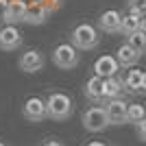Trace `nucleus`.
<instances>
[{"label": "nucleus", "instance_id": "6", "mask_svg": "<svg viewBox=\"0 0 146 146\" xmlns=\"http://www.w3.org/2000/svg\"><path fill=\"white\" fill-rule=\"evenodd\" d=\"M22 48V33L15 24H7L0 29V50H18Z\"/></svg>", "mask_w": 146, "mask_h": 146}, {"label": "nucleus", "instance_id": "26", "mask_svg": "<svg viewBox=\"0 0 146 146\" xmlns=\"http://www.w3.org/2000/svg\"><path fill=\"white\" fill-rule=\"evenodd\" d=\"M140 18H142V31H146V11H144V13H142Z\"/></svg>", "mask_w": 146, "mask_h": 146}, {"label": "nucleus", "instance_id": "8", "mask_svg": "<svg viewBox=\"0 0 146 146\" xmlns=\"http://www.w3.org/2000/svg\"><path fill=\"white\" fill-rule=\"evenodd\" d=\"M118 70H120V63L113 55H103L94 61V74L100 76V79H109V76H116Z\"/></svg>", "mask_w": 146, "mask_h": 146}, {"label": "nucleus", "instance_id": "20", "mask_svg": "<svg viewBox=\"0 0 146 146\" xmlns=\"http://www.w3.org/2000/svg\"><path fill=\"white\" fill-rule=\"evenodd\" d=\"M127 9L131 13H144L146 11V0H127Z\"/></svg>", "mask_w": 146, "mask_h": 146}, {"label": "nucleus", "instance_id": "27", "mask_svg": "<svg viewBox=\"0 0 146 146\" xmlns=\"http://www.w3.org/2000/svg\"><path fill=\"white\" fill-rule=\"evenodd\" d=\"M87 146H105V144H103V142H90Z\"/></svg>", "mask_w": 146, "mask_h": 146}, {"label": "nucleus", "instance_id": "5", "mask_svg": "<svg viewBox=\"0 0 146 146\" xmlns=\"http://www.w3.org/2000/svg\"><path fill=\"white\" fill-rule=\"evenodd\" d=\"M22 116H24L29 122H42L44 118L48 116L46 100H42L39 96H31V98H26L24 107H22Z\"/></svg>", "mask_w": 146, "mask_h": 146}, {"label": "nucleus", "instance_id": "18", "mask_svg": "<svg viewBox=\"0 0 146 146\" xmlns=\"http://www.w3.org/2000/svg\"><path fill=\"white\" fill-rule=\"evenodd\" d=\"M127 42L131 44V46H133L135 50H137V52H140V55H144L146 52V31H135L133 35H129L127 37Z\"/></svg>", "mask_w": 146, "mask_h": 146}, {"label": "nucleus", "instance_id": "3", "mask_svg": "<svg viewBox=\"0 0 146 146\" xmlns=\"http://www.w3.org/2000/svg\"><path fill=\"white\" fill-rule=\"evenodd\" d=\"M81 61L79 48H74L72 44H59L55 50H52V63H55L59 70H74Z\"/></svg>", "mask_w": 146, "mask_h": 146}, {"label": "nucleus", "instance_id": "15", "mask_svg": "<svg viewBox=\"0 0 146 146\" xmlns=\"http://www.w3.org/2000/svg\"><path fill=\"white\" fill-rule=\"evenodd\" d=\"M122 90H124V83L122 79L116 76H109V79H105L103 83V92H105V100H111V98H120L122 96Z\"/></svg>", "mask_w": 146, "mask_h": 146}, {"label": "nucleus", "instance_id": "12", "mask_svg": "<svg viewBox=\"0 0 146 146\" xmlns=\"http://www.w3.org/2000/svg\"><path fill=\"white\" fill-rule=\"evenodd\" d=\"M103 83L105 79H100V76H92V79L85 81V87H83V94H85L87 100H92V103H96V105H103L107 103L105 100V92H103Z\"/></svg>", "mask_w": 146, "mask_h": 146}, {"label": "nucleus", "instance_id": "25", "mask_svg": "<svg viewBox=\"0 0 146 146\" xmlns=\"http://www.w3.org/2000/svg\"><path fill=\"white\" fill-rule=\"evenodd\" d=\"M42 146H63L61 142H57V140H48L46 144H42Z\"/></svg>", "mask_w": 146, "mask_h": 146}, {"label": "nucleus", "instance_id": "4", "mask_svg": "<svg viewBox=\"0 0 146 146\" xmlns=\"http://www.w3.org/2000/svg\"><path fill=\"white\" fill-rule=\"evenodd\" d=\"M109 127V118H107V111L100 105H94L90 109L83 111V129L90 131V133H100Z\"/></svg>", "mask_w": 146, "mask_h": 146}, {"label": "nucleus", "instance_id": "1", "mask_svg": "<svg viewBox=\"0 0 146 146\" xmlns=\"http://www.w3.org/2000/svg\"><path fill=\"white\" fill-rule=\"evenodd\" d=\"M70 39H72V46L79 50H94L98 48V44H100V35H98V29L96 26L87 24H76L70 33Z\"/></svg>", "mask_w": 146, "mask_h": 146}, {"label": "nucleus", "instance_id": "14", "mask_svg": "<svg viewBox=\"0 0 146 146\" xmlns=\"http://www.w3.org/2000/svg\"><path fill=\"white\" fill-rule=\"evenodd\" d=\"M26 15V2L24 0H9V7H7V24H20L24 22Z\"/></svg>", "mask_w": 146, "mask_h": 146}, {"label": "nucleus", "instance_id": "22", "mask_svg": "<svg viewBox=\"0 0 146 146\" xmlns=\"http://www.w3.org/2000/svg\"><path fill=\"white\" fill-rule=\"evenodd\" d=\"M39 2H42V5L46 7V9H48L50 13H52V11H57V9H59V7L63 5V0H39Z\"/></svg>", "mask_w": 146, "mask_h": 146}, {"label": "nucleus", "instance_id": "17", "mask_svg": "<svg viewBox=\"0 0 146 146\" xmlns=\"http://www.w3.org/2000/svg\"><path fill=\"white\" fill-rule=\"evenodd\" d=\"M142 70H129L127 72V76L122 79V83H124V90H129V92H133V94H137L140 92V85H142Z\"/></svg>", "mask_w": 146, "mask_h": 146}, {"label": "nucleus", "instance_id": "13", "mask_svg": "<svg viewBox=\"0 0 146 146\" xmlns=\"http://www.w3.org/2000/svg\"><path fill=\"white\" fill-rule=\"evenodd\" d=\"M140 52L131 46L129 42H124L120 46V48L116 50V59H118V63H120V68H133L137 61H140Z\"/></svg>", "mask_w": 146, "mask_h": 146}, {"label": "nucleus", "instance_id": "24", "mask_svg": "<svg viewBox=\"0 0 146 146\" xmlns=\"http://www.w3.org/2000/svg\"><path fill=\"white\" fill-rule=\"evenodd\" d=\"M140 94H146V72L142 74V85H140Z\"/></svg>", "mask_w": 146, "mask_h": 146}, {"label": "nucleus", "instance_id": "11", "mask_svg": "<svg viewBox=\"0 0 146 146\" xmlns=\"http://www.w3.org/2000/svg\"><path fill=\"white\" fill-rule=\"evenodd\" d=\"M50 11L39 2V0H33L31 5H26V15H24V24H31V26H39L48 20Z\"/></svg>", "mask_w": 146, "mask_h": 146}, {"label": "nucleus", "instance_id": "19", "mask_svg": "<svg viewBox=\"0 0 146 146\" xmlns=\"http://www.w3.org/2000/svg\"><path fill=\"white\" fill-rule=\"evenodd\" d=\"M144 116H146L144 105H129V109H127V122H131V124H137V122H140Z\"/></svg>", "mask_w": 146, "mask_h": 146}, {"label": "nucleus", "instance_id": "10", "mask_svg": "<svg viewBox=\"0 0 146 146\" xmlns=\"http://www.w3.org/2000/svg\"><path fill=\"white\" fill-rule=\"evenodd\" d=\"M120 26H122V15L116 9H109V11L100 13V18H98V31L116 35V33H120Z\"/></svg>", "mask_w": 146, "mask_h": 146}, {"label": "nucleus", "instance_id": "7", "mask_svg": "<svg viewBox=\"0 0 146 146\" xmlns=\"http://www.w3.org/2000/svg\"><path fill=\"white\" fill-rule=\"evenodd\" d=\"M127 109L129 103L122 98H111L105 103V111L109 118V124H127Z\"/></svg>", "mask_w": 146, "mask_h": 146}, {"label": "nucleus", "instance_id": "2", "mask_svg": "<svg viewBox=\"0 0 146 146\" xmlns=\"http://www.w3.org/2000/svg\"><path fill=\"white\" fill-rule=\"evenodd\" d=\"M46 109H48V118H52V120H57V122H63V120H68V118L72 116L74 103L68 94L55 92V94H50L48 100H46Z\"/></svg>", "mask_w": 146, "mask_h": 146}, {"label": "nucleus", "instance_id": "16", "mask_svg": "<svg viewBox=\"0 0 146 146\" xmlns=\"http://www.w3.org/2000/svg\"><path fill=\"white\" fill-rule=\"evenodd\" d=\"M142 29V18H140V13H131L129 11L127 15H122V26H120V33L122 35H133L135 31H140Z\"/></svg>", "mask_w": 146, "mask_h": 146}, {"label": "nucleus", "instance_id": "9", "mask_svg": "<svg viewBox=\"0 0 146 146\" xmlns=\"http://www.w3.org/2000/svg\"><path fill=\"white\" fill-rule=\"evenodd\" d=\"M44 63H46V59H44V55L39 50H26V52H22V57H20V61H18L20 70H22V72H29V74L39 72L44 68Z\"/></svg>", "mask_w": 146, "mask_h": 146}, {"label": "nucleus", "instance_id": "21", "mask_svg": "<svg viewBox=\"0 0 146 146\" xmlns=\"http://www.w3.org/2000/svg\"><path fill=\"white\" fill-rule=\"evenodd\" d=\"M135 131H137V137H140L142 142H146V116L135 124Z\"/></svg>", "mask_w": 146, "mask_h": 146}, {"label": "nucleus", "instance_id": "23", "mask_svg": "<svg viewBox=\"0 0 146 146\" xmlns=\"http://www.w3.org/2000/svg\"><path fill=\"white\" fill-rule=\"evenodd\" d=\"M7 7H9V0H0V24L7 18Z\"/></svg>", "mask_w": 146, "mask_h": 146}, {"label": "nucleus", "instance_id": "28", "mask_svg": "<svg viewBox=\"0 0 146 146\" xmlns=\"http://www.w3.org/2000/svg\"><path fill=\"white\" fill-rule=\"evenodd\" d=\"M0 146H5V144H2V142H0Z\"/></svg>", "mask_w": 146, "mask_h": 146}]
</instances>
